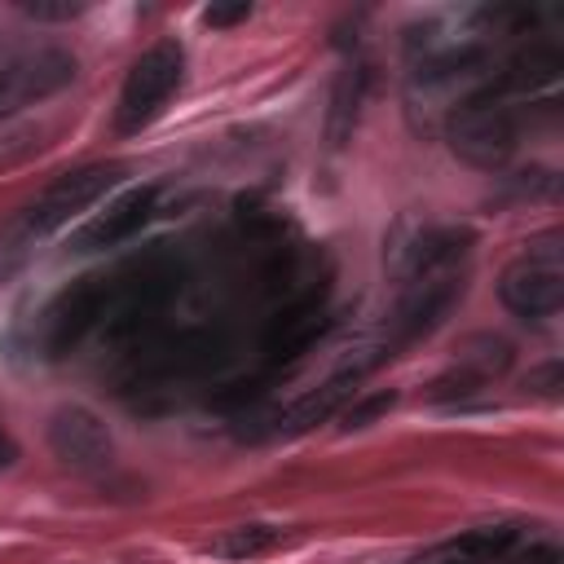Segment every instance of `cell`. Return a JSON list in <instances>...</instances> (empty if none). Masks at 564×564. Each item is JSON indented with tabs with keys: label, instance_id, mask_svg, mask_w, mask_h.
Here are the masks:
<instances>
[{
	"label": "cell",
	"instance_id": "obj_1",
	"mask_svg": "<svg viewBox=\"0 0 564 564\" xmlns=\"http://www.w3.org/2000/svg\"><path fill=\"white\" fill-rule=\"evenodd\" d=\"M445 137H449V150L458 159H467L480 172H498L520 145V119L507 106V97L485 84L449 110Z\"/></svg>",
	"mask_w": 564,
	"mask_h": 564
},
{
	"label": "cell",
	"instance_id": "obj_2",
	"mask_svg": "<svg viewBox=\"0 0 564 564\" xmlns=\"http://www.w3.org/2000/svg\"><path fill=\"white\" fill-rule=\"evenodd\" d=\"M123 163H88V167H75V172H62L57 181H48L22 212H13L18 216V225L35 238V242H44L48 234H57L62 225H70L79 212H88L93 203H101L119 181H123Z\"/></svg>",
	"mask_w": 564,
	"mask_h": 564
},
{
	"label": "cell",
	"instance_id": "obj_3",
	"mask_svg": "<svg viewBox=\"0 0 564 564\" xmlns=\"http://www.w3.org/2000/svg\"><path fill=\"white\" fill-rule=\"evenodd\" d=\"M181 75H185V48H181L176 40L150 44V48L132 62V70H128V79H123V88H119L115 128H119L123 137L150 128V123L167 110L172 93L181 88Z\"/></svg>",
	"mask_w": 564,
	"mask_h": 564
},
{
	"label": "cell",
	"instance_id": "obj_4",
	"mask_svg": "<svg viewBox=\"0 0 564 564\" xmlns=\"http://www.w3.org/2000/svg\"><path fill=\"white\" fill-rule=\"evenodd\" d=\"M110 295H115V273H88V278H75L44 313H40V326H35V344L44 357H62L70 352L88 330L106 326V313H110Z\"/></svg>",
	"mask_w": 564,
	"mask_h": 564
},
{
	"label": "cell",
	"instance_id": "obj_5",
	"mask_svg": "<svg viewBox=\"0 0 564 564\" xmlns=\"http://www.w3.org/2000/svg\"><path fill=\"white\" fill-rule=\"evenodd\" d=\"M502 304L524 322H546L564 304V260L560 247H533L520 260H511L498 278Z\"/></svg>",
	"mask_w": 564,
	"mask_h": 564
},
{
	"label": "cell",
	"instance_id": "obj_6",
	"mask_svg": "<svg viewBox=\"0 0 564 564\" xmlns=\"http://www.w3.org/2000/svg\"><path fill=\"white\" fill-rule=\"evenodd\" d=\"M48 449L57 454L62 467L88 471V476H97V471H106L115 463V441H110L106 423L93 410H84V405L53 410V419H48Z\"/></svg>",
	"mask_w": 564,
	"mask_h": 564
},
{
	"label": "cell",
	"instance_id": "obj_7",
	"mask_svg": "<svg viewBox=\"0 0 564 564\" xmlns=\"http://www.w3.org/2000/svg\"><path fill=\"white\" fill-rule=\"evenodd\" d=\"M75 79V57L66 48H31L0 66V115L31 106Z\"/></svg>",
	"mask_w": 564,
	"mask_h": 564
},
{
	"label": "cell",
	"instance_id": "obj_8",
	"mask_svg": "<svg viewBox=\"0 0 564 564\" xmlns=\"http://www.w3.org/2000/svg\"><path fill=\"white\" fill-rule=\"evenodd\" d=\"M405 48H410L414 75H423L427 84L467 75V70L485 57V40H480V35L454 31V26H436V22H427L423 31H410Z\"/></svg>",
	"mask_w": 564,
	"mask_h": 564
},
{
	"label": "cell",
	"instance_id": "obj_9",
	"mask_svg": "<svg viewBox=\"0 0 564 564\" xmlns=\"http://www.w3.org/2000/svg\"><path fill=\"white\" fill-rule=\"evenodd\" d=\"M511 366V344L498 339V335H476L467 339V348L458 352V361L427 388V401H467L476 397L489 379H498L502 370Z\"/></svg>",
	"mask_w": 564,
	"mask_h": 564
},
{
	"label": "cell",
	"instance_id": "obj_10",
	"mask_svg": "<svg viewBox=\"0 0 564 564\" xmlns=\"http://www.w3.org/2000/svg\"><path fill=\"white\" fill-rule=\"evenodd\" d=\"M154 203H159V189H154V185H141V189L119 194L101 216H93L88 225H79V229L70 234V251H75V256H88V251H106V247L128 242V238L154 216Z\"/></svg>",
	"mask_w": 564,
	"mask_h": 564
},
{
	"label": "cell",
	"instance_id": "obj_11",
	"mask_svg": "<svg viewBox=\"0 0 564 564\" xmlns=\"http://www.w3.org/2000/svg\"><path fill=\"white\" fill-rule=\"evenodd\" d=\"M322 330H326V304H322V295H317V291H313V295H300V300H291V304L269 322L264 357H269L273 366L295 361Z\"/></svg>",
	"mask_w": 564,
	"mask_h": 564
},
{
	"label": "cell",
	"instance_id": "obj_12",
	"mask_svg": "<svg viewBox=\"0 0 564 564\" xmlns=\"http://www.w3.org/2000/svg\"><path fill=\"white\" fill-rule=\"evenodd\" d=\"M348 397H357V375H348V370H335L322 388H313L308 397H300L286 414H273L269 423H273V432H282V436H295V432H308L313 423H326Z\"/></svg>",
	"mask_w": 564,
	"mask_h": 564
},
{
	"label": "cell",
	"instance_id": "obj_13",
	"mask_svg": "<svg viewBox=\"0 0 564 564\" xmlns=\"http://www.w3.org/2000/svg\"><path fill=\"white\" fill-rule=\"evenodd\" d=\"M361 97H366V70L348 66V70L335 79V88H330V115H326V141H330V150L348 145Z\"/></svg>",
	"mask_w": 564,
	"mask_h": 564
},
{
	"label": "cell",
	"instance_id": "obj_14",
	"mask_svg": "<svg viewBox=\"0 0 564 564\" xmlns=\"http://www.w3.org/2000/svg\"><path fill=\"white\" fill-rule=\"evenodd\" d=\"M511 542H516V529L511 524H485V529H471V533L454 538L436 555V564H494Z\"/></svg>",
	"mask_w": 564,
	"mask_h": 564
},
{
	"label": "cell",
	"instance_id": "obj_15",
	"mask_svg": "<svg viewBox=\"0 0 564 564\" xmlns=\"http://www.w3.org/2000/svg\"><path fill=\"white\" fill-rule=\"evenodd\" d=\"M278 538H282L278 524H260V520L256 524H234L212 542V555H220V560H256V555L273 551Z\"/></svg>",
	"mask_w": 564,
	"mask_h": 564
},
{
	"label": "cell",
	"instance_id": "obj_16",
	"mask_svg": "<svg viewBox=\"0 0 564 564\" xmlns=\"http://www.w3.org/2000/svg\"><path fill=\"white\" fill-rule=\"evenodd\" d=\"M35 238L18 225V216H9L4 225H0V282H9V278H18L22 269H26V260L35 256Z\"/></svg>",
	"mask_w": 564,
	"mask_h": 564
},
{
	"label": "cell",
	"instance_id": "obj_17",
	"mask_svg": "<svg viewBox=\"0 0 564 564\" xmlns=\"http://www.w3.org/2000/svg\"><path fill=\"white\" fill-rule=\"evenodd\" d=\"M397 405V392H370V397H357L348 410H344V427H366L375 423L379 414H388Z\"/></svg>",
	"mask_w": 564,
	"mask_h": 564
},
{
	"label": "cell",
	"instance_id": "obj_18",
	"mask_svg": "<svg viewBox=\"0 0 564 564\" xmlns=\"http://www.w3.org/2000/svg\"><path fill=\"white\" fill-rule=\"evenodd\" d=\"M18 9L35 22H70L84 13V4H70V0H22Z\"/></svg>",
	"mask_w": 564,
	"mask_h": 564
},
{
	"label": "cell",
	"instance_id": "obj_19",
	"mask_svg": "<svg viewBox=\"0 0 564 564\" xmlns=\"http://www.w3.org/2000/svg\"><path fill=\"white\" fill-rule=\"evenodd\" d=\"M247 18H251V4H247V0H238V4H207V9H203V22L216 26V31H225V26H234V22H247Z\"/></svg>",
	"mask_w": 564,
	"mask_h": 564
},
{
	"label": "cell",
	"instance_id": "obj_20",
	"mask_svg": "<svg viewBox=\"0 0 564 564\" xmlns=\"http://www.w3.org/2000/svg\"><path fill=\"white\" fill-rule=\"evenodd\" d=\"M529 388L555 401V397H560V361H551V366H542V370H533V375H529Z\"/></svg>",
	"mask_w": 564,
	"mask_h": 564
},
{
	"label": "cell",
	"instance_id": "obj_21",
	"mask_svg": "<svg viewBox=\"0 0 564 564\" xmlns=\"http://www.w3.org/2000/svg\"><path fill=\"white\" fill-rule=\"evenodd\" d=\"M13 458H18V441L0 427V471H4V467H13Z\"/></svg>",
	"mask_w": 564,
	"mask_h": 564
}]
</instances>
